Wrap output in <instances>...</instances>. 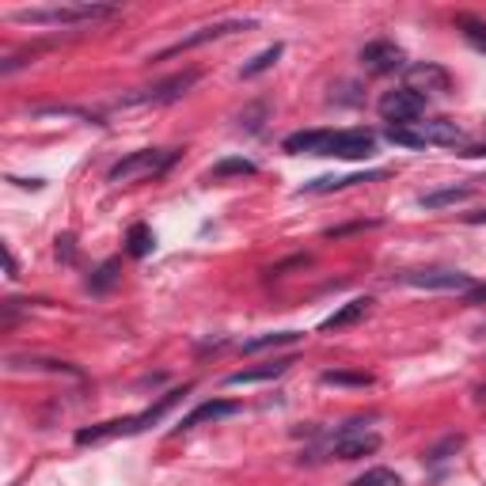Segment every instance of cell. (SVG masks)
I'll list each match as a JSON object with an SVG mask.
<instances>
[{
	"label": "cell",
	"mask_w": 486,
	"mask_h": 486,
	"mask_svg": "<svg viewBox=\"0 0 486 486\" xmlns=\"http://www.w3.org/2000/svg\"><path fill=\"white\" fill-rule=\"evenodd\" d=\"M482 395H486V388H482Z\"/></svg>",
	"instance_id": "29"
},
{
	"label": "cell",
	"mask_w": 486,
	"mask_h": 486,
	"mask_svg": "<svg viewBox=\"0 0 486 486\" xmlns=\"http://www.w3.org/2000/svg\"><path fill=\"white\" fill-rule=\"evenodd\" d=\"M354 486H403V479L395 475L391 467H373V471H364V475H357Z\"/></svg>",
	"instance_id": "22"
},
{
	"label": "cell",
	"mask_w": 486,
	"mask_h": 486,
	"mask_svg": "<svg viewBox=\"0 0 486 486\" xmlns=\"http://www.w3.org/2000/svg\"><path fill=\"white\" fill-rule=\"evenodd\" d=\"M331 130H300V133H289L285 137V152L289 156H300V152H312V156H327V148H331Z\"/></svg>",
	"instance_id": "12"
},
{
	"label": "cell",
	"mask_w": 486,
	"mask_h": 486,
	"mask_svg": "<svg viewBox=\"0 0 486 486\" xmlns=\"http://www.w3.org/2000/svg\"><path fill=\"white\" fill-rule=\"evenodd\" d=\"M118 15L114 4H54V8H23L15 12L20 23H38V27H76V23H96V20H111Z\"/></svg>",
	"instance_id": "2"
},
{
	"label": "cell",
	"mask_w": 486,
	"mask_h": 486,
	"mask_svg": "<svg viewBox=\"0 0 486 486\" xmlns=\"http://www.w3.org/2000/svg\"><path fill=\"white\" fill-rule=\"evenodd\" d=\"M289 364H293V357H278V361H266V364H255V369H239L224 380L228 388H239V384H263V380H278L289 373Z\"/></svg>",
	"instance_id": "14"
},
{
	"label": "cell",
	"mask_w": 486,
	"mask_h": 486,
	"mask_svg": "<svg viewBox=\"0 0 486 486\" xmlns=\"http://www.w3.org/2000/svg\"><path fill=\"white\" fill-rule=\"evenodd\" d=\"M467 224H486V209L482 213H467Z\"/></svg>",
	"instance_id": "28"
},
{
	"label": "cell",
	"mask_w": 486,
	"mask_h": 486,
	"mask_svg": "<svg viewBox=\"0 0 486 486\" xmlns=\"http://www.w3.org/2000/svg\"><path fill=\"white\" fill-rule=\"evenodd\" d=\"M376 152V137L369 130H342L331 137V148L327 156H339V160H364Z\"/></svg>",
	"instance_id": "8"
},
{
	"label": "cell",
	"mask_w": 486,
	"mask_h": 486,
	"mask_svg": "<svg viewBox=\"0 0 486 486\" xmlns=\"http://www.w3.org/2000/svg\"><path fill=\"white\" fill-rule=\"evenodd\" d=\"M369 297H357V300H349V304H342L339 312H334L331 319H323V331H342V327H354L357 319H364L369 315Z\"/></svg>",
	"instance_id": "16"
},
{
	"label": "cell",
	"mask_w": 486,
	"mask_h": 486,
	"mask_svg": "<svg viewBox=\"0 0 486 486\" xmlns=\"http://www.w3.org/2000/svg\"><path fill=\"white\" fill-rule=\"evenodd\" d=\"M384 137L391 145H406V148H425V145L456 148L467 141V133L452 118H425V122H410V126H388Z\"/></svg>",
	"instance_id": "1"
},
{
	"label": "cell",
	"mask_w": 486,
	"mask_h": 486,
	"mask_svg": "<svg viewBox=\"0 0 486 486\" xmlns=\"http://www.w3.org/2000/svg\"><path fill=\"white\" fill-rule=\"evenodd\" d=\"M403 50L395 42H369L361 50V65L369 69V72H376V76H388V72H399L403 69Z\"/></svg>",
	"instance_id": "9"
},
{
	"label": "cell",
	"mask_w": 486,
	"mask_h": 486,
	"mask_svg": "<svg viewBox=\"0 0 486 486\" xmlns=\"http://www.w3.org/2000/svg\"><path fill=\"white\" fill-rule=\"evenodd\" d=\"M380 179H388V172H369V175H342V179H312V182H304V190L300 194H331V190H346V187H357V182H380Z\"/></svg>",
	"instance_id": "15"
},
{
	"label": "cell",
	"mask_w": 486,
	"mask_h": 486,
	"mask_svg": "<svg viewBox=\"0 0 486 486\" xmlns=\"http://www.w3.org/2000/svg\"><path fill=\"white\" fill-rule=\"evenodd\" d=\"M406 88L410 91H437V96H445V91L452 88V76L440 69V65H430V61H422V65H410L406 69Z\"/></svg>",
	"instance_id": "10"
},
{
	"label": "cell",
	"mask_w": 486,
	"mask_h": 486,
	"mask_svg": "<svg viewBox=\"0 0 486 486\" xmlns=\"http://www.w3.org/2000/svg\"><path fill=\"white\" fill-rule=\"evenodd\" d=\"M300 342L297 331H273V334H258V339L243 342V354H258V349H278V346H293Z\"/></svg>",
	"instance_id": "17"
},
{
	"label": "cell",
	"mask_w": 486,
	"mask_h": 486,
	"mask_svg": "<svg viewBox=\"0 0 486 486\" xmlns=\"http://www.w3.org/2000/svg\"><path fill=\"white\" fill-rule=\"evenodd\" d=\"M278 57H281V42H273L270 50H263V54H258V57L251 61V65H243V76H258V72H266Z\"/></svg>",
	"instance_id": "24"
},
{
	"label": "cell",
	"mask_w": 486,
	"mask_h": 486,
	"mask_svg": "<svg viewBox=\"0 0 486 486\" xmlns=\"http://www.w3.org/2000/svg\"><path fill=\"white\" fill-rule=\"evenodd\" d=\"M118 281V258H111V263H103L99 270H96V278H91L88 285H91V293H106Z\"/></svg>",
	"instance_id": "23"
},
{
	"label": "cell",
	"mask_w": 486,
	"mask_h": 486,
	"mask_svg": "<svg viewBox=\"0 0 486 486\" xmlns=\"http://www.w3.org/2000/svg\"><path fill=\"white\" fill-rule=\"evenodd\" d=\"M319 380H323V384H342V388H369L373 384L369 373H342V369H327Z\"/></svg>",
	"instance_id": "21"
},
{
	"label": "cell",
	"mask_w": 486,
	"mask_h": 486,
	"mask_svg": "<svg viewBox=\"0 0 486 486\" xmlns=\"http://www.w3.org/2000/svg\"><path fill=\"white\" fill-rule=\"evenodd\" d=\"M126 243H130L126 251H130L133 258H145L152 247H156V239H152V228H148V224H133V228H130V239H126Z\"/></svg>",
	"instance_id": "20"
},
{
	"label": "cell",
	"mask_w": 486,
	"mask_h": 486,
	"mask_svg": "<svg viewBox=\"0 0 486 486\" xmlns=\"http://www.w3.org/2000/svg\"><path fill=\"white\" fill-rule=\"evenodd\" d=\"M258 167L251 163V160H243V156H228V160H221V163H213L209 167V179H232V175H255Z\"/></svg>",
	"instance_id": "19"
},
{
	"label": "cell",
	"mask_w": 486,
	"mask_h": 486,
	"mask_svg": "<svg viewBox=\"0 0 486 486\" xmlns=\"http://www.w3.org/2000/svg\"><path fill=\"white\" fill-rule=\"evenodd\" d=\"M232 415H239V403H232V399H213V403H202V406H194L187 418H182L179 425H175V433H187V430H194V425H202V422H217V418H232Z\"/></svg>",
	"instance_id": "13"
},
{
	"label": "cell",
	"mask_w": 486,
	"mask_h": 486,
	"mask_svg": "<svg viewBox=\"0 0 486 486\" xmlns=\"http://www.w3.org/2000/svg\"><path fill=\"white\" fill-rule=\"evenodd\" d=\"M471 197V187H445V190H430L422 194V209H445V205H456Z\"/></svg>",
	"instance_id": "18"
},
{
	"label": "cell",
	"mask_w": 486,
	"mask_h": 486,
	"mask_svg": "<svg viewBox=\"0 0 486 486\" xmlns=\"http://www.w3.org/2000/svg\"><path fill=\"white\" fill-rule=\"evenodd\" d=\"M403 281L418 285V289H467V293L475 289L467 273L460 270H418V273H403Z\"/></svg>",
	"instance_id": "11"
},
{
	"label": "cell",
	"mask_w": 486,
	"mask_h": 486,
	"mask_svg": "<svg viewBox=\"0 0 486 486\" xmlns=\"http://www.w3.org/2000/svg\"><path fill=\"white\" fill-rule=\"evenodd\" d=\"M467 38H471V42H475V46H479V50H486V30H479V27H471V30H467Z\"/></svg>",
	"instance_id": "26"
},
{
	"label": "cell",
	"mask_w": 486,
	"mask_h": 486,
	"mask_svg": "<svg viewBox=\"0 0 486 486\" xmlns=\"http://www.w3.org/2000/svg\"><path fill=\"white\" fill-rule=\"evenodd\" d=\"M380 114H384L391 126H410V122H418L425 114V96L410 88H399V91H384V99H380Z\"/></svg>",
	"instance_id": "6"
},
{
	"label": "cell",
	"mask_w": 486,
	"mask_h": 486,
	"mask_svg": "<svg viewBox=\"0 0 486 486\" xmlns=\"http://www.w3.org/2000/svg\"><path fill=\"white\" fill-rule=\"evenodd\" d=\"M4 266H8V278H20V266H15V258H12L8 247H4Z\"/></svg>",
	"instance_id": "27"
},
{
	"label": "cell",
	"mask_w": 486,
	"mask_h": 486,
	"mask_svg": "<svg viewBox=\"0 0 486 486\" xmlns=\"http://www.w3.org/2000/svg\"><path fill=\"white\" fill-rule=\"evenodd\" d=\"M179 152H167V148H141V152H130L126 160H118L111 167V182H137V179H156L163 175L167 167L175 163Z\"/></svg>",
	"instance_id": "3"
},
{
	"label": "cell",
	"mask_w": 486,
	"mask_h": 486,
	"mask_svg": "<svg viewBox=\"0 0 486 486\" xmlns=\"http://www.w3.org/2000/svg\"><path fill=\"white\" fill-rule=\"evenodd\" d=\"M197 84V72H179L172 80H163L156 88H141L133 91V96H122V106H160V103H175L179 96H187V91Z\"/></svg>",
	"instance_id": "5"
},
{
	"label": "cell",
	"mask_w": 486,
	"mask_h": 486,
	"mask_svg": "<svg viewBox=\"0 0 486 486\" xmlns=\"http://www.w3.org/2000/svg\"><path fill=\"white\" fill-rule=\"evenodd\" d=\"M467 300H471V304H486V281L471 289V293H467Z\"/></svg>",
	"instance_id": "25"
},
{
	"label": "cell",
	"mask_w": 486,
	"mask_h": 486,
	"mask_svg": "<svg viewBox=\"0 0 486 486\" xmlns=\"http://www.w3.org/2000/svg\"><path fill=\"white\" fill-rule=\"evenodd\" d=\"M376 448H380V433L364 430L361 422L342 425V430L327 440V452L334 460H361V456H373Z\"/></svg>",
	"instance_id": "4"
},
{
	"label": "cell",
	"mask_w": 486,
	"mask_h": 486,
	"mask_svg": "<svg viewBox=\"0 0 486 486\" xmlns=\"http://www.w3.org/2000/svg\"><path fill=\"white\" fill-rule=\"evenodd\" d=\"M251 27H255L251 20H224V23H209V27H197L194 35L179 38L175 46H167L163 54H156V61H167V57H175V54H182V50H194V46H202V42L224 38V35H236V30H251Z\"/></svg>",
	"instance_id": "7"
}]
</instances>
